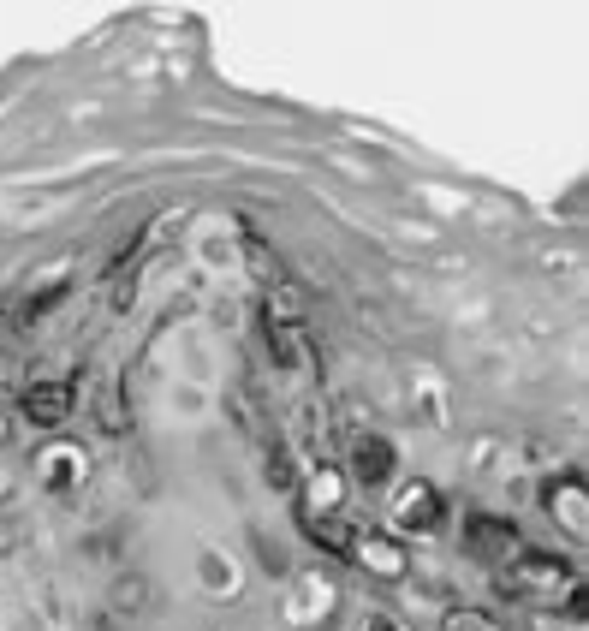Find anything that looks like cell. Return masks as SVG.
<instances>
[{"label":"cell","mask_w":589,"mask_h":631,"mask_svg":"<svg viewBox=\"0 0 589 631\" xmlns=\"http://www.w3.org/2000/svg\"><path fill=\"white\" fill-rule=\"evenodd\" d=\"M72 381H60V376H42V381H30L24 393H18V411H24V423H36V429H60L66 417H72Z\"/></svg>","instance_id":"cell-1"},{"label":"cell","mask_w":589,"mask_h":631,"mask_svg":"<svg viewBox=\"0 0 589 631\" xmlns=\"http://www.w3.org/2000/svg\"><path fill=\"white\" fill-rule=\"evenodd\" d=\"M72 471H84V453L60 447V453H48V465H42V483H48V489H66V477H72Z\"/></svg>","instance_id":"cell-6"},{"label":"cell","mask_w":589,"mask_h":631,"mask_svg":"<svg viewBox=\"0 0 589 631\" xmlns=\"http://www.w3.org/2000/svg\"><path fill=\"white\" fill-rule=\"evenodd\" d=\"M0 441H6V423H0Z\"/></svg>","instance_id":"cell-13"},{"label":"cell","mask_w":589,"mask_h":631,"mask_svg":"<svg viewBox=\"0 0 589 631\" xmlns=\"http://www.w3.org/2000/svg\"><path fill=\"white\" fill-rule=\"evenodd\" d=\"M357 548H363V560H375L381 572H399V560H393V548H387V542H369V536H363Z\"/></svg>","instance_id":"cell-10"},{"label":"cell","mask_w":589,"mask_h":631,"mask_svg":"<svg viewBox=\"0 0 589 631\" xmlns=\"http://www.w3.org/2000/svg\"><path fill=\"white\" fill-rule=\"evenodd\" d=\"M114 608L119 614H143V608H149V584H143V578H119L114 584Z\"/></svg>","instance_id":"cell-7"},{"label":"cell","mask_w":589,"mask_h":631,"mask_svg":"<svg viewBox=\"0 0 589 631\" xmlns=\"http://www.w3.org/2000/svg\"><path fill=\"white\" fill-rule=\"evenodd\" d=\"M18 548H24V518L0 512V554H18Z\"/></svg>","instance_id":"cell-9"},{"label":"cell","mask_w":589,"mask_h":631,"mask_svg":"<svg viewBox=\"0 0 589 631\" xmlns=\"http://www.w3.org/2000/svg\"><path fill=\"white\" fill-rule=\"evenodd\" d=\"M560 578H566V566L560 560H536V554L518 560V572H506V584H560Z\"/></svg>","instance_id":"cell-5"},{"label":"cell","mask_w":589,"mask_h":631,"mask_svg":"<svg viewBox=\"0 0 589 631\" xmlns=\"http://www.w3.org/2000/svg\"><path fill=\"white\" fill-rule=\"evenodd\" d=\"M453 631H494V626H488V620H476V614H459V620H453Z\"/></svg>","instance_id":"cell-12"},{"label":"cell","mask_w":589,"mask_h":631,"mask_svg":"<svg viewBox=\"0 0 589 631\" xmlns=\"http://www.w3.org/2000/svg\"><path fill=\"white\" fill-rule=\"evenodd\" d=\"M352 477L363 489H381L393 477V441L387 435H357L352 441Z\"/></svg>","instance_id":"cell-3"},{"label":"cell","mask_w":589,"mask_h":631,"mask_svg":"<svg viewBox=\"0 0 589 631\" xmlns=\"http://www.w3.org/2000/svg\"><path fill=\"white\" fill-rule=\"evenodd\" d=\"M96 423H102V435H125V411H119V393H102V399H96Z\"/></svg>","instance_id":"cell-8"},{"label":"cell","mask_w":589,"mask_h":631,"mask_svg":"<svg viewBox=\"0 0 589 631\" xmlns=\"http://www.w3.org/2000/svg\"><path fill=\"white\" fill-rule=\"evenodd\" d=\"M512 542H518L512 518H488V512H471V518H465V548H471L476 560H494V554H512Z\"/></svg>","instance_id":"cell-4"},{"label":"cell","mask_w":589,"mask_h":631,"mask_svg":"<svg viewBox=\"0 0 589 631\" xmlns=\"http://www.w3.org/2000/svg\"><path fill=\"white\" fill-rule=\"evenodd\" d=\"M292 477H298V471H292V453H274V459H268V483L292 489Z\"/></svg>","instance_id":"cell-11"},{"label":"cell","mask_w":589,"mask_h":631,"mask_svg":"<svg viewBox=\"0 0 589 631\" xmlns=\"http://www.w3.org/2000/svg\"><path fill=\"white\" fill-rule=\"evenodd\" d=\"M393 518L405 524V530H435L441 524V489L435 483H405L399 495H393Z\"/></svg>","instance_id":"cell-2"}]
</instances>
